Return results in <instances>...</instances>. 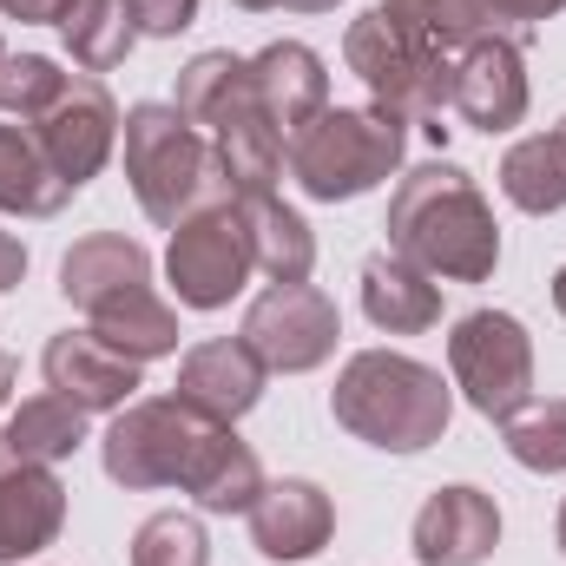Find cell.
<instances>
[{"label":"cell","instance_id":"9","mask_svg":"<svg viewBox=\"0 0 566 566\" xmlns=\"http://www.w3.org/2000/svg\"><path fill=\"white\" fill-rule=\"evenodd\" d=\"M343 316L316 283H271L251 310H244V343L264 369L277 376H310L336 356Z\"/></svg>","mask_w":566,"mask_h":566},{"label":"cell","instance_id":"12","mask_svg":"<svg viewBox=\"0 0 566 566\" xmlns=\"http://www.w3.org/2000/svg\"><path fill=\"white\" fill-rule=\"evenodd\" d=\"M40 369H46V389L53 396H66V402H80L86 416H99V409H126L133 402V389H139V369L133 356H119L106 336H93V329H60L46 349H40Z\"/></svg>","mask_w":566,"mask_h":566},{"label":"cell","instance_id":"33","mask_svg":"<svg viewBox=\"0 0 566 566\" xmlns=\"http://www.w3.org/2000/svg\"><path fill=\"white\" fill-rule=\"evenodd\" d=\"M126 7H133V27L145 40H178L198 20V0H126Z\"/></svg>","mask_w":566,"mask_h":566},{"label":"cell","instance_id":"39","mask_svg":"<svg viewBox=\"0 0 566 566\" xmlns=\"http://www.w3.org/2000/svg\"><path fill=\"white\" fill-rule=\"evenodd\" d=\"M244 13H271V7H283V0H238Z\"/></svg>","mask_w":566,"mask_h":566},{"label":"cell","instance_id":"8","mask_svg":"<svg viewBox=\"0 0 566 566\" xmlns=\"http://www.w3.org/2000/svg\"><path fill=\"white\" fill-rule=\"evenodd\" d=\"M258 271L251 258V224H244V205H205L191 211L178 231H171V251H165V277L178 290L185 310H224L244 277Z\"/></svg>","mask_w":566,"mask_h":566},{"label":"cell","instance_id":"4","mask_svg":"<svg viewBox=\"0 0 566 566\" xmlns=\"http://www.w3.org/2000/svg\"><path fill=\"white\" fill-rule=\"evenodd\" d=\"M409 126L382 106H323L303 133L283 139V165L303 185V198L316 205H349L363 191H376L382 178L402 171Z\"/></svg>","mask_w":566,"mask_h":566},{"label":"cell","instance_id":"18","mask_svg":"<svg viewBox=\"0 0 566 566\" xmlns=\"http://www.w3.org/2000/svg\"><path fill=\"white\" fill-rule=\"evenodd\" d=\"M251 99L264 106V119L277 126L283 139L303 133L323 106H329V73H323V53L303 46V40H271L258 60H251Z\"/></svg>","mask_w":566,"mask_h":566},{"label":"cell","instance_id":"2","mask_svg":"<svg viewBox=\"0 0 566 566\" xmlns=\"http://www.w3.org/2000/svg\"><path fill=\"white\" fill-rule=\"evenodd\" d=\"M329 416L349 428L356 441L382 448V454H422L448 434L454 396L441 382V369H428L402 349H363L343 363L336 389H329Z\"/></svg>","mask_w":566,"mask_h":566},{"label":"cell","instance_id":"35","mask_svg":"<svg viewBox=\"0 0 566 566\" xmlns=\"http://www.w3.org/2000/svg\"><path fill=\"white\" fill-rule=\"evenodd\" d=\"M0 13L7 20H27V27H60V13H66V0H0Z\"/></svg>","mask_w":566,"mask_h":566},{"label":"cell","instance_id":"43","mask_svg":"<svg viewBox=\"0 0 566 566\" xmlns=\"http://www.w3.org/2000/svg\"><path fill=\"white\" fill-rule=\"evenodd\" d=\"M0 60H7V46H0Z\"/></svg>","mask_w":566,"mask_h":566},{"label":"cell","instance_id":"31","mask_svg":"<svg viewBox=\"0 0 566 566\" xmlns=\"http://www.w3.org/2000/svg\"><path fill=\"white\" fill-rule=\"evenodd\" d=\"M133 566H211V541H205V521L198 514H151L139 534H133Z\"/></svg>","mask_w":566,"mask_h":566},{"label":"cell","instance_id":"1","mask_svg":"<svg viewBox=\"0 0 566 566\" xmlns=\"http://www.w3.org/2000/svg\"><path fill=\"white\" fill-rule=\"evenodd\" d=\"M382 231H389V251L409 258L428 277L488 283L501 264V224H494L481 185L448 158H428L396 185Z\"/></svg>","mask_w":566,"mask_h":566},{"label":"cell","instance_id":"36","mask_svg":"<svg viewBox=\"0 0 566 566\" xmlns=\"http://www.w3.org/2000/svg\"><path fill=\"white\" fill-rule=\"evenodd\" d=\"M20 277H27V244L13 231H0V290H13Z\"/></svg>","mask_w":566,"mask_h":566},{"label":"cell","instance_id":"27","mask_svg":"<svg viewBox=\"0 0 566 566\" xmlns=\"http://www.w3.org/2000/svg\"><path fill=\"white\" fill-rule=\"evenodd\" d=\"M60 40H66V53H73L86 73H113V66H126L139 27H133V7H126V0H66Z\"/></svg>","mask_w":566,"mask_h":566},{"label":"cell","instance_id":"42","mask_svg":"<svg viewBox=\"0 0 566 566\" xmlns=\"http://www.w3.org/2000/svg\"><path fill=\"white\" fill-rule=\"evenodd\" d=\"M554 139H560V145H566V119H560V133H554Z\"/></svg>","mask_w":566,"mask_h":566},{"label":"cell","instance_id":"19","mask_svg":"<svg viewBox=\"0 0 566 566\" xmlns=\"http://www.w3.org/2000/svg\"><path fill=\"white\" fill-rule=\"evenodd\" d=\"M363 316L389 336H422L441 323V283L396 251H376L363 264Z\"/></svg>","mask_w":566,"mask_h":566},{"label":"cell","instance_id":"7","mask_svg":"<svg viewBox=\"0 0 566 566\" xmlns=\"http://www.w3.org/2000/svg\"><path fill=\"white\" fill-rule=\"evenodd\" d=\"M448 369L474 416L507 422L534 396V336L507 310H468L448 336Z\"/></svg>","mask_w":566,"mask_h":566},{"label":"cell","instance_id":"11","mask_svg":"<svg viewBox=\"0 0 566 566\" xmlns=\"http://www.w3.org/2000/svg\"><path fill=\"white\" fill-rule=\"evenodd\" d=\"M527 99H534L527 93V60H521L514 40L481 33L474 46L454 53V93H448V106L474 133H514L527 119Z\"/></svg>","mask_w":566,"mask_h":566},{"label":"cell","instance_id":"20","mask_svg":"<svg viewBox=\"0 0 566 566\" xmlns=\"http://www.w3.org/2000/svg\"><path fill=\"white\" fill-rule=\"evenodd\" d=\"M139 283H151V258H145V244L119 238V231H93V238H80V244L66 251V264H60V290H66V303H80L86 316H93L99 303L139 290Z\"/></svg>","mask_w":566,"mask_h":566},{"label":"cell","instance_id":"29","mask_svg":"<svg viewBox=\"0 0 566 566\" xmlns=\"http://www.w3.org/2000/svg\"><path fill=\"white\" fill-rule=\"evenodd\" d=\"M507 454L534 474H566V396H527L507 416Z\"/></svg>","mask_w":566,"mask_h":566},{"label":"cell","instance_id":"14","mask_svg":"<svg viewBox=\"0 0 566 566\" xmlns=\"http://www.w3.org/2000/svg\"><path fill=\"white\" fill-rule=\"evenodd\" d=\"M329 534H336V507L316 481H264V494L251 507V541L264 560L303 566L329 547Z\"/></svg>","mask_w":566,"mask_h":566},{"label":"cell","instance_id":"25","mask_svg":"<svg viewBox=\"0 0 566 566\" xmlns=\"http://www.w3.org/2000/svg\"><path fill=\"white\" fill-rule=\"evenodd\" d=\"M185 494H191L205 514H251L258 494H264V468H258L251 441H238L231 428H218V441L205 448V461H198V474H191Z\"/></svg>","mask_w":566,"mask_h":566},{"label":"cell","instance_id":"21","mask_svg":"<svg viewBox=\"0 0 566 566\" xmlns=\"http://www.w3.org/2000/svg\"><path fill=\"white\" fill-rule=\"evenodd\" d=\"M244 205V224H251V258L271 283H310L316 271V231L296 205H283L277 191L264 198H238Z\"/></svg>","mask_w":566,"mask_h":566},{"label":"cell","instance_id":"15","mask_svg":"<svg viewBox=\"0 0 566 566\" xmlns=\"http://www.w3.org/2000/svg\"><path fill=\"white\" fill-rule=\"evenodd\" d=\"M264 376H271V369L251 356L244 336H211V343L185 349V363H178V396H185L191 409H205L211 422H244V416L258 409V396H264Z\"/></svg>","mask_w":566,"mask_h":566},{"label":"cell","instance_id":"28","mask_svg":"<svg viewBox=\"0 0 566 566\" xmlns=\"http://www.w3.org/2000/svg\"><path fill=\"white\" fill-rule=\"evenodd\" d=\"M402 33H416L428 53L454 60L461 46H474L481 33H494V13L488 0H376Z\"/></svg>","mask_w":566,"mask_h":566},{"label":"cell","instance_id":"26","mask_svg":"<svg viewBox=\"0 0 566 566\" xmlns=\"http://www.w3.org/2000/svg\"><path fill=\"white\" fill-rule=\"evenodd\" d=\"M501 191H507V205L527 211V218L566 211V145L554 139V133H534V139L507 145V158H501Z\"/></svg>","mask_w":566,"mask_h":566},{"label":"cell","instance_id":"6","mask_svg":"<svg viewBox=\"0 0 566 566\" xmlns=\"http://www.w3.org/2000/svg\"><path fill=\"white\" fill-rule=\"evenodd\" d=\"M343 60H349V73L376 93V106L396 113L402 126H416V119H441V113H448L454 60L428 53L422 40L402 33L382 7H369L363 20H349V33H343Z\"/></svg>","mask_w":566,"mask_h":566},{"label":"cell","instance_id":"24","mask_svg":"<svg viewBox=\"0 0 566 566\" xmlns=\"http://www.w3.org/2000/svg\"><path fill=\"white\" fill-rule=\"evenodd\" d=\"M0 441H7V454L13 461H33V468H53V461H66L80 441H86V409L80 402H66V396H27L7 428H0Z\"/></svg>","mask_w":566,"mask_h":566},{"label":"cell","instance_id":"34","mask_svg":"<svg viewBox=\"0 0 566 566\" xmlns=\"http://www.w3.org/2000/svg\"><path fill=\"white\" fill-rule=\"evenodd\" d=\"M566 0H488V13H494V27L501 20H514V27H534V20H547V13H560Z\"/></svg>","mask_w":566,"mask_h":566},{"label":"cell","instance_id":"3","mask_svg":"<svg viewBox=\"0 0 566 566\" xmlns=\"http://www.w3.org/2000/svg\"><path fill=\"white\" fill-rule=\"evenodd\" d=\"M119 133H126V178H133V198H139V211L158 231H178L191 211L238 198L231 178H224V165H218V151H211V139H205L178 106L139 99V106L119 119Z\"/></svg>","mask_w":566,"mask_h":566},{"label":"cell","instance_id":"38","mask_svg":"<svg viewBox=\"0 0 566 566\" xmlns=\"http://www.w3.org/2000/svg\"><path fill=\"white\" fill-rule=\"evenodd\" d=\"M283 7H296V13H329L336 0H283Z\"/></svg>","mask_w":566,"mask_h":566},{"label":"cell","instance_id":"23","mask_svg":"<svg viewBox=\"0 0 566 566\" xmlns=\"http://www.w3.org/2000/svg\"><path fill=\"white\" fill-rule=\"evenodd\" d=\"M93 336H106V343H113L119 356H133V363L178 356V316H171V303H165L151 283L113 296V303H99V310H93Z\"/></svg>","mask_w":566,"mask_h":566},{"label":"cell","instance_id":"37","mask_svg":"<svg viewBox=\"0 0 566 566\" xmlns=\"http://www.w3.org/2000/svg\"><path fill=\"white\" fill-rule=\"evenodd\" d=\"M7 396H13V356H0V409H7Z\"/></svg>","mask_w":566,"mask_h":566},{"label":"cell","instance_id":"32","mask_svg":"<svg viewBox=\"0 0 566 566\" xmlns=\"http://www.w3.org/2000/svg\"><path fill=\"white\" fill-rule=\"evenodd\" d=\"M251 80V60H238V53H198L185 73H178V113L191 119V126H211V113L238 93Z\"/></svg>","mask_w":566,"mask_h":566},{"label":"cell","instance_id":"13","mask_svg":"<svg viewBox=\"0 0 566 566\" xmlns=\"http://www.w3.org/2000/svg\"><path fill=\"white\" fill-rule=\"evenodd\" d=\"M501 547V507L494 494L454 481V488H434L416 514V560L422 566H481Z\"/></svg>","mask_w":566,"mask_h":566},{"label":"cell","instance_id":"17","mask_svg":"<svg viewBox=\"0 0 566 566\" xmlns=\"http://www.w3.org/2000/svg\"><path fill=\"white\" fill-rule=\"evenodd\" d=\"M66 527V488L53 468L33 461H0V566L33 560L40 547H53Z\"/></svg>","mask_w":566,"mask_h":566},{"label":"cell","instance_id":"22","mask_svg":"<svg viewBox=\"0 0 566 566\" xmlns=\"http://www.w3.org/2000/svg\"><path fill=\"white\" fill-rule=\"evenodd\" d=\"M73 205V185L53 171V158L40 151L33 126H0V211L13 218H53Z\"/></svg>","mask_w":566,"mask_h":566},{"label":"cell","instance_id":"41","mask_svg":"<svg viewBox=\"0 0 566 566\" xmlns=\"http://www.w3.org/2000/svg\"><path fill=\"white\" fill-rule=\"evenodd\" d=\"M554 534H560V554H566V501H560V521H554Z\"/></svg>","mask_w":566,"mask_h":566},{"label":"cell","instance_id":"10","mask_svg":"<svg viewBox=\"0 0 566 566\" xmlns=\"http://www.w3.org/2000/svg\"><path fill=\"white\" fill-rule=\"evenodd\" d=\"M33 139H40V151L53 158V171H60L73 191H86V185L106 171L113 145H119V106H113L106 80H99V73H73L66 93L53 99V113L33 126Z\"/></svg>","mask_w":566,"mask_h":566},{"label":"cell","instance_id":"16","mask_svg":"<svg viewBox=\"0 0 566 566\" xmlns=\"http://www.w3.org/2000/svg\"><path fill=\"white\" fill-rule=\"evenodd\" d=\"M211 151H218V165H224V178H231V191L238 198H264V191H277L283 178V133L264 119V106L251 99V80L211 113Z\"/></svg>","mask_w":566,"mask_h":566},{"label":"cell","instance_id":"5","mask_svg":"<svg viewBox=\"0 0 566 566\" xmlns=\"http://www.w3.org/2000/svg\"><path fill=\"white\" fill-rule=\"evenodd\" d=\"M218 428L231 422H211L185 396H145V402H126L113 416L106 441H99V461L119 488H191Z\"/></svg>","mask_w":566,"mask_h":566},{"label":"cell","instance_id":"40","mask_svg":"<svg viewBox=\"0 0 566 566\" xmlns=\"http://www.w3.org/2000/svg\"><path fill=\"white\" fill-rule=\"evenodd\" d=\"M554 303H560V316H566V264H560V277H554Z\"/></svg>","mask_w":566,"mask_h":566},{"label":"cell","instance_id":"30","mask_svg":"<svg viewBox=\"0 0 566 566\" xmlns=\"http://www.w3.org/2000/svg\"><path fill=\"white\" fill-rule=\"evenodd\" d=\"M66 80H73V73H60L46 53H7V60H0V113L40 126V119L53 113V99L66 93Z\"/></svg>","mask_w":566,"mask_h":566}]
</instances>
